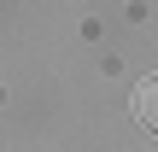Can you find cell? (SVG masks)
Returning <instances> with one entry per match:
<instances>
[{"label": "cell", "instance_id": "cell-1", "mask_svg": "<svg viewBox=\"0 0 158 152\" xmlns=\"http://www.w3.org/2000/svg\"><path fill=\"white\" fill-rule=\"evenodd\" d=\"M129 111H135V123H141L147 135H158V76H141V82H135Z\"/></svg>", "mask_w": 158, "mask_h": 152}]
</instances>
